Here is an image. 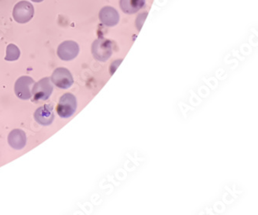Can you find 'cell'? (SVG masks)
<instances>
[{
    "label": "cell",
    "mask_w": 258,
    "mask_h": 215,
    "mask_svg": "<svg viewBox=\"0 0 258 215\" xmlns=\"http://www.w3.org/2000/svg\"><path fill=\"white\" fill-rule=\"evenodd\" d=\"M34 6L28 1H20L17 3L13 10V17L16 22L26 24L34 17Z\"/></svg>",
    "instance_id": "cell-1"
},
{
    "label": "cell",
    "mask_w": 258,
    "mask_h": 215,
    "mask_svg": "<svg viewBox=\"0 0 258 215\" xmlns=\"http://www.w3.org/2000/svg\"><path fill=\"white\" fill-rule=\"evenodd\" d=\"M77 109V100L72 93H66L60 98L57 106V115L62 118H69Z\"/></svg>",
    "instance_id": "cell-2"
},
{
    "label": "cell",
    "mask_w": 258,
    "mask_h": 215,
    "mask_svg": "<svg viewBox=\"0 0 258 215\" xmlns=\"http://www.w3.org/2000/svg\"><path fill=\"white\" fill-rule=\"evenodd\" d=\"M92 53L96 60L106 62L112 53V42L103 37L98 38L92 43Z\"/></svg>",
    "instance_id": "cell-3"
},
{
    "label": "cell",
    "mask_w": 258,
    "mask_h": 215,
    "mask_svg": "<svg viewBox=\"0 0 258 215\" xmlns=\"http://www.w3.org/2000/svg\"><path fill=\"white\" fill-rule=\"evenodd\" d=\"M53 84L50 78H44L34 83L32 89L34 100H47L53 92Z\"/></svg>",
    "instance_id": "cell-4"
},
{
    "label": "cell",
    "mask_w": 258,
    "mask_h": 215,
    "mask_svg": "<svg viewBox=\"0 0 258 215\" xmlns=\"http://www.w3.org/2000/svg\"><path fill=\"white\" fill-rule=\"evenodd\" d=\"M34 82L32 78L29 76H21L17 79L15 83L16 95L21 99H29L32 97V89Z\"/></svg>",
    "instance_id": "cell-5"
},
{
    "label": "cell",
    "mask_w": 258,
    "mask_h": 215,
    "mask_svg": "<svg viewBox=\"0 0 258 215\" xmlns=\"http://www.w3.org/2000/svg\"><path fill=\"white\" fill-rule=\"evenodd\" d=\"M50 80L60 89H69L74 83L72 73L66 68H57L54 71Z\"/></svg>",
    "instance_id": "cell-6"
},
{
    "label": "cell",
    "mask_w": 258,
    "mask_h": 215,
    "mask_svg": "<svg viewBox=\"0 0 258 215\" xmlns=\"http://www.w3.org/2000/svg\"><path fill=\"white\" fill-rule=\"evenodd\" d=\"M79 53V44L73 40H66L57 47V56L63 61L73 60Z\"/></svg>",
    "instance_id": "cell-7"
},
{
    "label": "cell",
    "mask_w": 258,
    "mask_h": 215,
    "mask_svg": "<svg viewBox=\"0 0 258 215\" xmlns=\"http://www.w3.org/2000/svg\"><path fill=\"white\" fill-rule=\"evenodd\" d=\"M99 18L100 22L106 27H114L119 21V13L112 7H104L99 11Z\"/></svg>",
    "instance_id": "cell-8"
},
{
    "label": "cell",
    "mask_w": 258,
    "mask_h": 215,
    "mask_svg": "<svg viewBox=\"0 0 258 215\" xmlns=\"http://www.w3.org/2000/svg\"><path fill=\"white\" fill-rule=\"evenodd\" d=\"M34 118L38 124L43 126L51 125L54 119L52 105L46 104L39 107L34 113Z\"/></svg>",
    "instance_id": "cell-9"
},
{
    "label": "cell",
    "mask_w": 258,
    "mask_h": 215,
    "mask_svg": "<svg viewBox=\"0 0 258 215\" xmlns=\"http://www.w3.org/2000/svg\"><path fill=\"white\" fill-rule=\"evenodd\" d=\"M8 143L14 149H22L27 143V136L22 130L14 129L9 134Z\"/></svg>",
    "instance_id": "cell-10"
},
{
    "label": "cell",
    "mask_w": 258,
    "mask_h": 215,
    "mask_svg": "<svg viewBox=\"0 0 258 215\" xmlns=\"http://www.w3.org/2000/svg\"><path fill=\"white\" fill-rule=\"evenodd\" d=\"M146 0H120L119 7L126 14H136L145 6Z\"/></svg>",
    "instance_id": "cell-11"
},
{
    "label": "cell",
    "mask_w": 258,
    "mask_h": 215,
    "mask_svg": "<svg viewBox=\"0 0 258 215\" xmlns=\"http://www.w3.org/2000/svg\"><path fill=\"white\" fill-rule=\"evenodd\" d=\"M20 49L17 46L14 44H10L7 47V56L5 57L6 61L9 62H13V61H17L20 58Z\"/></svg>",
    "instance_id": "cell-12"
},
{
    "label": "cell",
    "mask_w": 258,
    "mask_h": 215,
    "mask_svg": "<svg viewBox=\"0 0 258 215\" xmlns=\"http://www.w3.org/2000/svg\"><path fill=\"white\" fill-rule=\"evenodd\" d=\"M31 1H32V2H34V3H41V2H43V1H44V0H31Z\"/></svg>",
    "instance_id": "cell-13"
}]
</instances>
